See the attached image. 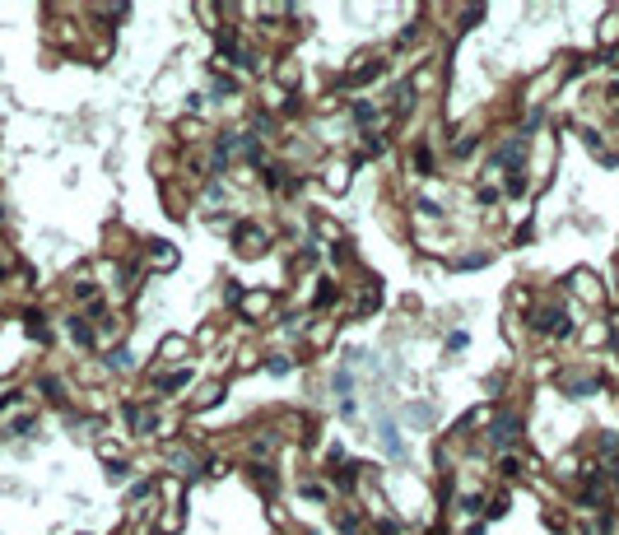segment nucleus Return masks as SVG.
<instances>
[{"label":"nucleus","mask_w":619,"mask_h":535,"mask_svg":"<svg viewBox=\"0 0 619 535\" xmlns=\"http://www.w3.org/2000/svg\"><path fill=\"white\" fill-rule=\"evenodd\" d=\"M573 289L582 293L586 302H601V284H596V275H586V270H577V275H573Z\"/></svg>","instance_id":"1"},{"label":"nucleus","mask_w":619,"mask_h":535,"mask_svg":"<svg viewBox=\"0 0 619 535\" xmlns=\"http://www.w3.org/2000/svg\"><path fill=\"white\" fill-rule=\"evenodd\" d=\"M266 242H271V237L261 233V228H237V247H242V252H266Z\"/></svg>","instance_id":"2"},{"label":"nucleus","mask_w":619,"mask_h":535,"mask_svg":"<svg viewBox=\"0 0 619 535\" xmlns=\"http://www.w3.org/2000/svg\"><path fill=\"white\" fill-rule=\"evenodd\" d=\"M377 75H382V61H363V66H354V75H345V84H368Z\"/></svg>","instance_id":"3"}]
</instances>
